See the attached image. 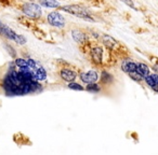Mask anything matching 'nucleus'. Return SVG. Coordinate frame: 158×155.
<instances>
[{"label":"nucleus","mask_w":158,"mask_h":155,"mask_svg":"<svg viewBox=\"0 0 158 155\" xmlns=\"http://www.w3.org/2000/svg\"><path fill=\"white\" fill-rule=\"evenodd\" d=\"M60 10L63 12H66L68 14L77 16V17L81 18V20L88 21V22H94L91 11L88 8L84 7L81 5H76V3L75 5H64L61 6Z\"/></svg>","instance_id":"obj_1"},{"label":"nucleus","mask_w":158,"mask_h":155,"mask_svg":"<svg viewBox=\"0 0 158 155\" xmlns=\"http://www.w3.org/2000/svg\"><path fill=\"white\" fill-rule=\"evenodd\" d=\"M90 55L92 63L95 65H102L103 63V55H104V50L101 45H94L90 48Z\"/></svg>","instance_id":"obj_6"},{"label":"nucleus","mask_w":158,"mask_h":155,"mask_svg":"<svg viewBox=\"0 0 158 155\" xmlns=\"http://www.w3.org/2000/svg\"><path fill=\"white\" fill-rule=\"evenodd\" d=\"M72 38L74 39V41L76 42V43L81 44V45L90 43V36L79 28L73 29L72 30Z\"/></svg>","instance_id":"obj_4"},{"label":"nucleus","mask_w":158,"mask_h":155,"mask_svg":"<svg viewBox=\"0 0 158 155\" xmlns=\"http://www.w3.org/2000/svg\"><path fill=\"white\" fill-rule=\"evenodd\" d=\"M60 76L63 81L67 82V83H70V82H74L75 80L77 79V72L73 69H69V68H63L60 71Z\"/></svg>","instance_id":"obj_7"},{"label":"nucleus","mask_w":158,"mask_h":155,"mask_svg":"<svg viewBox=\"0 0 158 155\" xmlns=\"http://www.w3.org/2000/svg\"><path fill=\"white\" fill-rule=\"evenodd\" d=\"M100 80H101V82L102 83H104V84H108L110 82H112L113 80V76L110 73V72H107V71H103L101 73V76H100Z\"/></svg>","instance_id":"obj_13"},{"label":"nucleus","mask_w":158,"mask_h":155,"mask_svg":"<svg viewBox=\"0 0 158 155\" xmlns=\"http://www.w3.org/2000/svg\"><path fill=\"white\" fill-rule=\"evenodd\" d=\"M136 71H138L139 73L143 76V79L151 73V69H149V67L144 63H136Z\"/></svg>","instance_id":"obj_12"},{"label":"nucleus","mask_w":158,"mask_h":155,"mask_svg":"<svg viewBox=\"0 0 158 155\" xmlns=\"http://www.w3.org/2000/svg\"><path fill=\"white\" fill-rule=\"evenodd\" d=\"M16 35H18V33H16L13 29L8 27L7 25H3V24L0 25V36L7 38V39L11 40V41H14Z\"/></svg>","instance_id":"obj_9"},{"label":"nucleus","mask_w":158,"mask_h":155,"mask_svg":"<svg viewBox=\"0 0 158 155\" xmlns=\"http://www.w3.org/2000/svg\"><path fill=\"white\" fill-rule=\"evenodd\" d=\"M26 38L24 37L23 35H16V37H15V39H14V42L15 43H18V44H20V45H23V44H25L26 43Z\"/></svg>","instance_id":"obj_17"},{"label":"nucleus","mask_w":158,"mask_h":155,"mask_svg":"<svg viewBox=\"0 0 158 155\" xmlns=\"http://www.w3.org/2000/svg\"><path fill=\"white\" fill-rule=\"evenodd\" d=\"M47 22H48V24L50 26L57 29L64 28L66 24L65 17L59 11H52L50 13H48V15H47Z\"/></svg>","instance_id":"obj_3"},{"label":"nucleus","mask_w":158,"mask_h":155,"mask_svg":"<svg viewBox=\"0 0 158 155\" xmlns=\"http://www.w3.org/2000/svg\"><path fill=\"white\" fill-rule=\"evenodd\" d=\"M85 90L92 93V94H98V93H100V91H101V87H100V85L97 83H90V84H87Z\"/></svg>","instance_id":"obj_14"},{"label":"nucleus","mask_w":158,"mask_h":155,"mask_svg":"<svg viewBox=\"0 0 158 155\" xmlns=\"http://www.w3.org/2000/svg\"><path fill=\"white\" fill-rule=\"evenodd\" d=\"M0 6H1V5H0Z\"/></svg>","instance_id":"obj_20"},{"label":"nucleus","mask_w":158,"mask_h":155,"mask_svg":"<svg viewBox=\"0 0 158 155\" xmlns=\"http://www.w3.org/2000/svg\"><path fill=\"white\" fill-rule=\"evenodd\" d=\"M40 7L49 8V9H60L61 8V2L59 0H39Z\"/></svg>","instance_id":"obj_11"},{"label":"nucleus","mask_w":158,"mask_h":155,"mask_svg":"<svg viewBox=\"0 0 158 155\" xmlns=\"http://www.w3.org/2000/svg\"><path fill=\"white\" fill-rule=\"evenodd\" d=\"M120 1L123 3H125L126 6H128L129 8H131V9H135V6H134L133 0H120Z\"/></svg>","instance_id":"obj_18"},{"label":"nucleus","mask_w":158,"mask_h":155,"mask_svg":"<svg viewBox=\"0 0 158 155\" xmlns=\"http://www.w3.org/2000/svg\"><path fill=\"white\" fill-rule=\"evenodd\" d=\"M0 25H1V21H0Z\"/></svg>","instance_id":"obj_19"},{"label":"nucleus","mask_w":158,"mask_h":155,"mask_svg":"<svg viewBox=\"0 0 158 155\" xmlns=\"http://www.w3.org/2000/svg\"><path fill=\"white\" fill-rule=\"evenodd\" d=\"M120 68L126 73H129L131 71H136V61H133L131 59H123L120 65Z\"/></svg>","instance_id":"obj_10"},{"label":"nucleus","mask_w":158,"mask_h":155,"mask_svg":"<svg viewBox=\"0 0 158 155\" xmlns=\"http://www.w3.org/2000/svg\"><path fill=\"white\" fill-rule=\"evenodd\" d=\"M79 79L81 80V82H84L85 84L97 83V81L100 79V76L95 70H88V71L81 72L79 74Z\"/></svg>","instance_id":"obj_5"},{"label":"nucleus","mask_w":158,"mask_h":155,"mask_svg":"<svg viewBox=\"0 0 158 155\" xmlns=\"http://www.w3.org/2000/svg\"><path fill=\"white\" fill-rule=\"evenodd\" d=\"M101 41H102V43H103V45L105 46L108 51H110V52H113V51L116 48L117 44H118L117 40L110 35H103L101 37Z\"/></svg>","instance_id":"obj_8"},{"label":"nucleus","mask_w":158,"mask_h":155,"mask_svg":"<svg viewBox=\"0 0 158 155\" xmlns=\"http://www.w3.org/2000/svg\"><path fill=\"white\" fill-rule=\"evenodd\" d=\"M22 12L27 16L28 18L33 20H39L42 16V10L41 7L37 3L34 2H26L22 6Z\"/></svg>","instance_id":"obj_2"},{"label":"nucleus","mask_w":158,"mask_h":155,"mask_svg":"<svg viewBox=\"0 0 158 155\" xmlns=\"http://www.w3.org/2000/svg\"><path fill=\"white\" fill-rule=\"evenodd\" d=\"M127 74L130 76V78H131L132 80H134V81H136V82L143 81V76H141L138 71H131V72H129V73H127Z\"/></svg>","instance_id":"obj_16"},{"label":"nucleus","mask_w":158,"mask_h":155,"mask_svg":"<svg viewBox=\"0 0 158 155\" xmlns=\"http://www.w3.org/2000/svg\"><path fill=\"white\" fill-rule=\"evenodd\" d=\"M67 87L69 88V90H74V91H85V87L81 86V84L77 83V82H75V81L68 83Z\"/></svg>","instance_id":"obj_15"}]
</instances>
